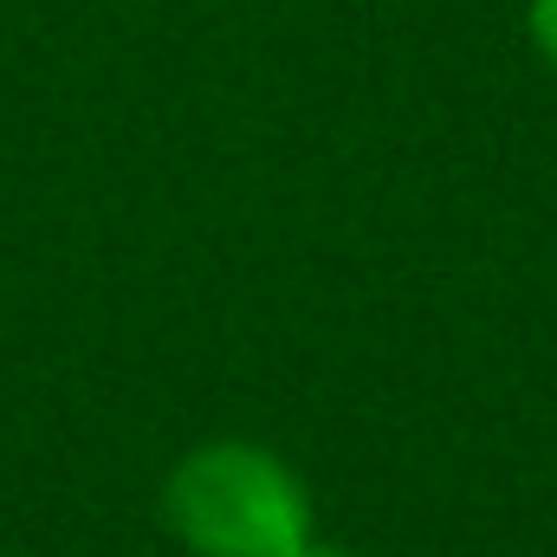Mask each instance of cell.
<instances>
[{
	"label": "cell",
	"mask_w": 557,
	"mask_h": 557,
	"mask_svg": "<svg viewBox=\"0 0 557 557\" xmlns=\"http://www.w3.org/2000/svg\"><path fill=\"white\" fill-rule=\"evenodd\" d=\"M285 557H350V552H337V545H324V539H305V545H292Z\"/></svg>",
	"instance_id": "obj_3"
},
{
	"label": "cell",
	"mask_w": 557,
	"mask_h": 557,
	"mask_svg": "<svg viewBox=\"0 0 557 557\" xmlns=\"http://www.w3.org/2000/svg\"><path fill=\"white\" fill-rule=\"evenodd\" d=\"M162 519L195 557H285L311 539V499L273 447L208 441L175 460Z\"/></svg>",
	"instance_id": "obj_1"
},
{
	"label": "cell",
	"mask_w": 557,
	"mask_h": 557,
	"mask_svg": "<svg viewBox=\"0 0 557 557\" xmlns=\"http://www.w3.org/2000/svg\"><path fill=\"white\" fill-rule=\"evenodd\" d=\"M532 39H539V52L557 65V0H532Z\"/></svg>",
	"instance_id": "obj_2"
}]
</instances>
